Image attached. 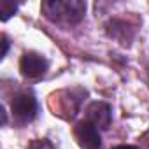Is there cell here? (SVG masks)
Returning <instances> with one entry per match:
<instances>
[{"mask_svg":"<svg viewBox=\"0 0 149 149\" xmlns=\"http://www.w3.org/2000/svg\"><path fill=\"white\" fill-rule=\"evenodd\" d=\"M44 14L51 21H67V23H77L83 19L86 13V4L84 2H60V0H53V2H44L42 4Z\"/></svg>","mask_w":149,"mask_h":149,"instance_id":"cell-1","label":"cell"},{"mask_svg":"<svg viewBox=\"0 0 149 149\" xmlns=\"http://www.w3.org/2000/svg\"><path fill=\"white\" fill-rule=\"evenodd\" d=\"M74 137H76L77 144L81 146V149H100V146H102L100 132L90 121L77 123L76 128H74Z\"/></svg>","mask_w":149,"mask_h":149,"instance_id":"cell-2","label":"cell"},{"mask_svg":"<svg viewBox=\"0 0 149 149\" xmlns=\"http://www.w3.org/2000/svg\"><path fill=\"white\" fill-rule=\"evenodd\" d=\"M47 60L37 53H25L19 60V70L25 77H30V79H35V77H40L46 74L47 70Z\"/></svg>","mask_w":149,"mask_h":149,"instance_id":"cell-3","label":"cell"},{"mask_svg":"<svg viewBox=\"0 0 149 149\" xmlns=\"http://www.w3.org/2000/svg\"><path fill=\"white\" fill-rule=\"evenodd\" d=\"M13 112L21 123L32 121L37 114V100L28 93H19L13 100Z\"/></svg>","mask_w":149,"mask_h":149,"instance_id":"cell-4","label":"cell"},{"mask_svg":"<svg viewBox=\"0 0 149 149\" xmlns=\"http://www.w3.org/2000/svg\"><path fill=\"white\" fill-rule=\"evenodd\" d=\"M86 112H88V121L97 128L107 130L111 126V107L105 102H93Z\"/></svg>","mask_w":149,"mask_h":149,"instance_id":"cell-5","label":"cell"},{"mask_svg":"<svg viewBox=\"0 0 149 149\" xmlns=\"http://www.w3.org/2000/svg\"><path fill=\"white\" fill-rule=\"evenodd\" d=\"M18 6L11 0H0V14H2V21H7L14 13H16Z\"/></svg>","mask_w":149,"mask_h":149,"instance_id":"cell-6","label":"cell"},{"mask_svg":"<svg viewBox=\"0 0 149 149\" xmlns=\"http://www.w3.org/2000/svg\"><path fill=\"white\" fill-rule=\"evenodd\" d=\"M30 149H53V146L47 140H35Z\"/></svg>","mask_w":149,"mask_h":149,"instance_id":"cell-7","label":"cell"},{"mask_svg":"<svg viewBox=\"0 0 149 149\" xmlns=\"http://www.w3.org/2000/svg\"><path fill=\"white\" fill-rule=\"evenodd\" d=\"M2 46H4V49H2V56H6V54H7V49H9V42H7L6 37H2Z\"/></svg>","mask_w":149,"mask_h":149,"instance_id":"cell-8","label":"cell"},{"mask_svg":"<svg viewBox=\"0 0 149 149\" xmlns=\"http://www.w3.org/2000/svg\"><path fill=\"white\" fill-rule=\"evenodd\" d=\"M112 149H137V147L135 146H128V144H121V146H116Z\"/></svg>","mask_w":149,"mask_h":149,"instance_id":"cell-9","label":"cell"}]
</instances>
